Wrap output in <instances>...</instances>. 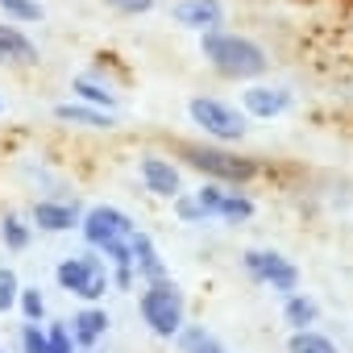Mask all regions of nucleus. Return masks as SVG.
I'll return each instance as SVG.
<instances>
[{"label": "nucleus", "mask_w": 353, "mask_h": 353, "mask_svg": "<svg viewBox=\"0 0 353 353\" xmlns=\"http://www.w3.org/2000/svg\"><path fill=\"white\" fill-rule=\"evenodd\" d=\"M79 229H83L88 245L100 250V254L108 258V266H117V283L129 287V283H133V250H129V241H133L137 225H133L121 208H112V204H96V208L83 212Z\"/></svg>", "instance_id": "nucleus-1"}, {"label": "nucleus", "mask_w": 353, "mask_h": 353, "mask_svg": "<svg viewBox=\"0 0 353 353\" xmlns=\"http://www.w3.org/2000/svg\"><path fill=\"white\" fill-rule=\"evenodd\" d=\"M200 50L229 79H254V75H262L270 67V59H266V50L258 42H250L241 34H225V30H208L200 38Z\"/></svg>", "instance_id": "nucleus-2"}, {"label": "nucleus", "mask_w": 353, "mask_h": 353, "mask_svg": "<svg viewBox=\"0 0 353 353\" xmlns=\"http://www.w3.org/2000/svg\"><path fill=\"white\" fill-rule=\"evenodd\" d=\"M141 320L150 324V332L158 336H174L183 328V291L170 279H158L141 291Z\"/></svg>", "instance_id": "nucleus-3"}, {"label": "nucleus", "mask_w": 353, "mask_h": 353, "mask_svg": "<svg viewBox=\"0 0 353 353\" xmlns=\"http://www.w3.org/2000/svg\"><path fill=\"white\" fill-rule=\"evenodd\" d=\"M54 279L63 291H71L79 299H100L108 291V262H100L96 254H75V258L59 262Z\"/></svg>", "instance_id": "nucleus-4"}, {"label": "nucleus", "mask_w": 353, "mask_h": 353, "mask_svg": "<svg viewBox=\"0 0 353 353\" xmlns=\"http://www.w3.org/2000/svg\"><path fill=\"white\" fill-rule=\"evenodd\" d=\"M183 158H188L200 174H208V179H221V183H245V179H254V174H258V166H254L250 158H237V154H229V150L183 145Z\"/></svg>", "instance_id": "nucleus-5"}, {"label": "nucleus", "mask_w": 353, "mask_h": 353, "mask_svg": "<svg viewBox=\"0 0 353 353\" xmlns=\"http://www.w3.org/2000/svg\"><path fill=\"white\" fill-rule=\"evenodd\" d=\"M188 112H192V121H196L204 133H212L216 141H237V137H245V117H241L233 104H225V100L196 96V100L188 104Z\"/></svg>", "instance_id": "nucleus-6"}, {"label": "nucleus", "mask_w": 353, "mask_h": 353, "mask_svg": "<svg viewBox=\"0 0 353 353\" xmlns=\"http://www.w3.org/2000/svg\"><path fill=\"white\" fill-rule=\"evenodd\" d=\"M245 270H250L258 283H270L274 291H295V287H299V270H295L283 254L250 250V254H245Z\"/></svg>", "instance_id": "nucleus-7"}, {"label": "nucleus", "mask_w": 353, "mask_h": 353, "mask_svg": "<svg viewBox=\"0 0 353 353\" xmlns=\"http://www.w3.org/2000/svg\"><path fill=\"white\" fill-rule=\"evenodd\" d=\"M34 229H46V233H67V229H79L83 212L75 204H63V200H38L34 212H30Z\"/></svg>", "instance_id": "nucleus-8"}, {"label": "nucleus", "mask_w": 353, "mask_h": 353, "mask_svg": "<svg viewBox=\"0 0 353 353\" xmlns=\"http://www.w3.org/2000/svg\"><path fill=\"white\" fill-rule=\"evenodd\" d=\"M38 63V46L21 34V26L0 21V67H34Z\"/></svg>", "instance_id": "nucleus-9"}, {"label": "nucleus", "mask_w": 353, "mask_h": 353, "mask_svg": "<svg viewBox=\"0 0 353 353\" xmlns=\"http://www.w3.org/2000/svg\"><path fill=\"white\" fill-rule=\"evenodd\" d=\"M141 183H145V192H154L162 200H174L179 196V170L166 158H141Z\"/></svg>", "instance_id": "nucleus-10"}, {"label": "nucleus", "mask_w": 353, "mask_h": 353, "mask_svg": "<svg viewBox=\"0 0 353 353\" xmlns=\"http://www.w3.org/2000/svg\"><path fill=\"white\" fill-rule=\"evenodd\" d=\"M174 21L208 34L221 26V0H183V5H174Z\"/></svg>", "instance_id": "nucleus-11"}, {"label": "nucleus", "mask_w": 353, "mask_h": 353, "mask_svg": "<svg viewBox=\"0 0 353 353\" xmlns=\"http://www.w3.org/2000/svg\"><path fill=\"white\" fill-rule=\"evenodd\" d=\"M129 250H133V274H141L145 283H158V279H166L162 254H158V245L150 241V233H133Z\"/></svg>", "instance_id": "nucleus-12"}, {"label": "nucleus", "mask_w": 353, "mask_h": 353, "mask_svg": "<svg viewBox=\"0 0 353 353\" xmlns=\"http://www.w3.org/2000/svg\"><path fill=\"white\" fill-rule=\"evenodd\" d=\"M108 332V312L104 307H83L75 320H71V336H75V349H96V341Z\"/></svg>", "instance_id": "nucleus-13"}, {"label": "nucleus", "mask_w": 353, "mask_h": 353, "mask_svg": "<svg viewBox=\"0 0 353 353\" xmlns=\"http://www.w3.org/2000/svg\"><path fill=\"white\" fill-rule=\"evenodd\" d=\"M241 100H245V112H254V117H279V112L291 104V92H287V88H262V83H258V88H250Z\"/></svg>", "instance_id": "nucleus-14"}, {"label": "nucleus", "mask_w": 353, "mask_h": 353, "mask_svg": "<svg viewBox=\"0 0 353 353\" xmlns=\"http://www.w3.org/2000/svg\"><path fill=\"white\" fill-rule=\"evenodd\" d=\"M54 117L71 121V125H88V129H112V117L104 108H92V104H59Z\"/></svg>", "instance_id": "nucleus-15"}, {"label": "nucleus", "mask_w": 353, "mask_h": 353, "mask_svg": "<svg viewBox=\"0 0 353 353\" xmlns=\"http://www.w3.org/2000/svg\"><path fill=\"white\" fill-rule=\"evenodd\" d=\"M71 88H75V96H79L83 104H92V108H104V112H108V108H117V96H112L100 79H92V75H79Z\"/></svg>", "instance_id": "nucleus-16"}, {"label": "nucleus", "mask_w": 353, "mask_h": 353, "mask_svg": "<svg viewBox=\"0 0 353 353\" xmlns=\"http://www.w3.org/2000/svg\"><path fill=\"white\" fill-rule=\"evenodd\" d=\"M179 341H183V353H229L204 324H192V328H179Z\"/></svg>", "instance_id": "nucleus-17"}, {"label": "nucleus", "mask_w": 353, "mask_h": 353, "mask_svg": "<svg viewBox=\"0 0 353 353\" xmlns=\"http://www.w3.org/2000/svg\"><path fill=\"white\" fill-rule=\"evenodd\" d=\"M283 316H287L291 328H307V324H316V303H312L307 295H287Z\"/></svg>", "instance_id": "nucleus-18"}, {"label": "nucleus", "mask_w": 353, "mask_h": 353, "mask_svg": "<svg viewBox=\"0 0 353 353\" xmlns=\"http://www.w3.org/2000/svg\"><path fill=\"white\" fill-rule=\"evenodd\" d=\"M291 353H336V345L312 328H295L291 332Z\"/></svg>", "instance_id": "nucleus-19"}, {"label": "nucleus", "mask_w": 353, "mask_h": 353, "mask_svg": "<svg viewBox=\"0 0 353 353\" xmlns=\"http://www.w3.org/2000/svg\"><path fill=\"white\" fill-rule=\"evenodd\" d=\"M0 13H5L9 21H21V26H30V21H42V17H46L38 0H0Z\"/></svg>", "instance_id": "nucleus-20"}, {"label": "nucleus", "mask_w": 353, "mask_h": 353, "mask_svg": "<svg viewBox=\"0 0 353 353\" xmlns=\"http://www.w3.org/2000/svg\"><path fill=\"white\" fill-rule=\"evenodd\" d=\"M30 233H34V225H26L21 216H5V225H0V241H5L9 250H26Z\"/></svg>", "instance_id": "nucleus-21"}, {"label": "nucleus", "mask_w": 353, "mask_h": 353, "mask_svg": "<svg viewBox=\"0 0 353 353\" xmlns=\"http://www.w3.org/2000/svg\"><path fill=\"white\" fill-rule=\"evenodd\" d=\"M250 212H254V204H250L245 196H237V192H225V196H221V208H216L221 221H233V225H237V221H245Z\"/></svg>", "instance_id": "nucleus-22"}, {"label": "nucleus", "mask_w": 353, "mask_h": 353, "mask_svg": "<svg viewBox=\"0 0 353 353\" xmlns=\"http://www.w3.org/2000/svg\"><path fill=\"white\" fill-rule=\"evenodd\" d=\"M17 307H21V316H26L30 324H42V316H46V299H42V291H38V287H21Z\"/></svg>", "instance_id": "nucleus-23"}, {"label": "nucleus", "mask_w": 353, "mask_h": 353, "mask_svg": "<svg viewBox=\"0 0 353 353\" xmlns=\"http://www.w3.org/2000/svg\"><path fill=\"white\" fill-rule=\"evenodd\" d=\"M17 295H21V283L9 266H0V312H13L17 307Z\"/></svg>", "instance_id": "nucleus-24"}, {"label": "nucleus", "mask_w": 353, "mask_h": 353, "mask_svg": "<svg viewBox=\"0 0 353 353\" xmlns=\"http://www.w3.org/2000/svg\"><path fill=\"white\" fill-rule=\"evenodd\" d=\"M21 353H50L46 328H38V324H30V320H26V328H21Z\"/></svg>", "instance_id": "nucleus-25"}, {"label": "nucleus", "mask_w": 353, "mask_h": 353, "mask_svg": "<svg viewBox=\"0 0 353 353\" xmlns=\"http://www.w3.org/2000/svg\"><path fill=\"white\" fill-rule=\"evenodd\" d=\"M46 341H50V353H75L71 324H50V328H46Z\"/></svg>", "instance_id": "nucleus-26"}, {"label": "nucleus", "mask_w": 353, "mask_h": 353, "mask_svg": "<svg viewBox=\"0 0 353 353\" xmlns=\"http://www.w3.org/2000/svg\"><path fill=\"white\" fill-rule=\"evenodd\" d=\"M221 196H225V192H221L216 183H208V188H200V192H196L192 200H196L200 216H216V208H221Z\"/></svg>", "instance_id": "nucleus-27"}, {"label": "nucleus", "mask_w": 353, "mask_h": 353, "mask_svg": "<svg viewBox=\"0 0 353 353\" xmlns=\"http://www.w3.org/2000/svg\"><path fill=\"white\" fill-rule=\"evenodd\" d=\"M112 9H121V13H150L154 9V0H108Z\"/></svg>", "instance_id": "nucleus-28"}, {"label": "nucleus", "mask_w": 353, "mask_h": 353, "mask_svg": "<svg viewBox=\"0 0 353 353\" xmlns=\"http://www.w3.org/2000/svg\"><path fill=\"white\" fill-rule=\"evenodd\" d=\"M179 216H183V221H204L200 208H196V200H179Z\"/></svg>", "instance_id": "nucleus-29"}, {"label": "nucleus", "mask_w": 353, "mask_h": 353, "mask_svg": "<svg viewBox=\"0 0 353 353\" xmlns=\"http://www.w3.org/2000/svg\"><path fill=\"white\" fill-rule=\"evenodd\" d=\"M83 353H96V349H83Z\"/></svg>", "instance_id": "nucleus-30"}, {"label": "nucleus", "mask_w": 353, "mask_h": 353, "mask_svg": "<svg viewBox=\"0 0 353 353\" xmlns=\"http://www.w3.org/2000/svg\"><path fill=\"white\" fill-rule=\"evenodd\" d=\"M0 112H5V104H0Z\"/></svg>", "instance_id": "nucleus-31"}, {"label": "nucleus", "mask_w": 353, "mask_h": 353, "mask_svg": "<svg viewBox=\"0 0 353 353\" xmlns=\"http://www.w3.org/2000/svg\"><path fill=\"white\" fill-rule=\"evenodd\" d=\"M0 353H5V349H0Z\"/></svg>", "instance_id": "nucleus-32"}]
</instances>
